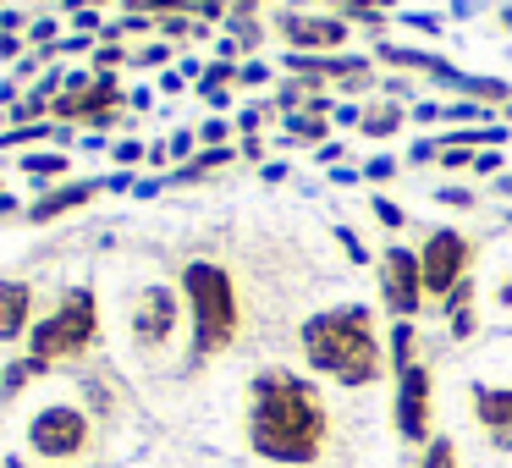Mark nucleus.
I'll use <instances>...</instances> for the list:
<instances>
[{
	"mask_svg": "<svg viewBox=\"0 0 512 468\" xmlns=\"http://www.w3.org/2000/svg\"><path fill=\"white\" fill-rule=\"evenodd\" d=\"M248 441L270 463H314L325 452V402L287 369H270L254 380L248 408Z\"/></svg>",
	"mask_w": 512,
	"mask_h": 468,
	"instance_id": "f257e3e1",
	"label": "nucleus"
},
{
	"mask_svg": "<svg viewBox=\"0 0 512 468\" xmlns=\"http://www.w3.org/2000/svg\"><path fill=\"white\" fill-rule=\"evenodd\" d=\"M303 353H309L314 369H325L342 386H369L380 375V342L369 331V309L314 314L303 325Z\"/></svg>",
	"mask_w": 512,
	"mask_h": 468,
	"instance_id": "f03ea898",
	"label": "nucleus"
},
{
	"mask_svg": "<svg viewBox=\"0 0 512 468\" xmlns=\"http://www.w3.org/2000/svg\"><path fill=\"white\" fill-rule=\"evenodd\" d=\"M188 303H193V325H199V358L221 353L237 336V298H232V276L221 265H188Z\"/></svg>",
	"mask_w": 512,
	"mask_h": 468,
	"instance_id": "7ed1b4c3",
	"label": "nucleus"
},
{
	"mask_svg": "<svg viewBox=\"0 0 512 468\" xmlns=\"http://www.w3.org/2000/svg\"><path fill=\"white\" fill-rule=\"evenodd\" d=\"M89 336H94V292H67V303L34 331V358L50 364V358L83 353Z\"/></svg>",
	"mask_w": 512,
	"mask_h": 468,
	"instance_id": "20e7f679",
	"label": "nucleus"
},
{
	"mask_svg": "<svg viewBox=\"0 0 512 468\" xmlns=\"http://www.w3.org/2000/svg\"><path fill=\"white\" fill-rule=\"evenodd\" d=\"M28 446H34L39 457H78L83 446H89V419H83L78 408H67V402H61V408H45L39 413L34 424H28Z\"/></svg>",
	"mask_w": 512,
	"mask_h": 468,
	"instance_id": "39448f33",
	"label": "nucleus"
},
{
	"mask_svg": "<svg viewBox=\"0 0 512 468\" xmlns=\"http://www.w3.org/2000/svg\"><path fill=\"white\" fill-rule=\"evenodd\" d=\"M397 430L408 441H430V375L419 364L397 375Z\"/></svg>",
	"mask_w": 512,
	"mask_h": 468,
	"instance_id": "423d86ee",
	"label": "nucleus"
},
{
	"mask_svg": "<svg viewBox=\"0 0 512 468\" xmlns=\"http://www.w3.org/2000/svg\"><path fill=\"white\" fill-rule=\"evenodd\" d=\"M419 265H424V287L452 298V281H463V265H468V243L457 232H435L430 248L419 254Z\"/></svg>",
	"mask_w": 512,
	"mask_h": 468,
	"instance_id": "0eeeda50",
	"label": "nucleus"
},
{
	"mask_svg": "<svg viewBox=\"0 0 512 468\" xmlns=\"http://www.w3.org/2000/svg\"><path fill=\"white\" fill-rule=\"evenodd\" d=\"M380 276H386V303L413 320V309H419V287H424V265L413 254H402V248H391L386 265H380Z\"/></svg>",
	"mask_w": 512,
	"mask_h": 468,
	"instance_id": "6e6552de",
	"label": "nucleus"
},
{
	"mask_svg": "<svg viewBox=\"0 0 512 468\" xmlns=\"http://www.w3.org/2000/svg\"><path fill=\"white\" fill-rule=\"evenodd\" d=\"M171 325H177V298H171L166 287H149L144 303H138V314H133L138 347H160L171 336Z\"/></svg>",
	"mask_w": 512,
	"mask_h": 468,
	"instance_id": "1a4fd4ad",
	"label": "nucleus"
},
{
	"mask_svg": "<svg viewBox=\"0 0 512 468\" xmlns=\"http://www.w3.org/2000/svg\"><path fill=\"white\" fill-rule=\"evenodd\" d=\"M474 419H479V430L490 435V446L512 452V391L474 386Z\"/></svg>",
	"mask_w": 512,
	"mask_h": 468,
	"instance_id": "9d476101",
	"label": "nucleus"
},
{
	"mask_svg": "<svg viewBox=\"0 0 512 468\" xmlns=\"http://www.w3.org/2000/svg\"><path fill=\"white\" fill-rule=\"evenodd\" d=\"M28 309H34V292H28L23 281H0V342L23 336Z\"/></svg>",
	"mask_w": 512,
	"mask_h": 468,
	"instance_id": "9b49d317",
	"label": "nucleus"
},
{
	"mask_svg": "<svg viewBox=\"0 0 512 468\" xmlns=\"http://www.w3.org/2000/svg\"><path fill=\"white\" fill-rule=\"evenodd\" d=\"M281 34L292 39V45H320V50H331V45H342V23H314V17H287L281 23Z\"/></svg>",
	"mask_w": 512,
	"mask_h": 468,
	"instance_id": "f8f14e48",
	"label": "nucleus"
},
{
	"mask_svg": "<svg viewBox=\"0 0 512 468\" xmlns=\"http://www.w3.org/2000/svg\"><path fill=\"white\" fill-rule=\"evenodd\" d=\"M83 199H89V188H61V193H50V199L34 204V221H50V215L72 210V204H83Z\"/></svg>",
	"mask_w": 512,
	"mask_h": 468,
	"instance_id": "ddd939ff",
	"label": "nucleus"
},
{
	"mask_svg": "<svg viewBox=\"0 0 512 468\" xmlns=\"http://www.w3.org/2000/svg\"><path fill=\"white\" fill-rule=\"evenodd\" d=\"M419 468H457V441H452V435H430Z\"/></svg>",
	"mask_w": 512,
	"mask_h": 468,
	"instance_id": "4468645a",
	"label": "nucleus"
},
{
	"mask_svg": "<svg viewBox=\"0 0 512 468\" xmlns=\"http://www.w3.org/2000/svg\"><path fill=\"white\" fill-rule=\"evenodd\" d=\"M364 127H375V133H391V127H397V111H369Z\"/></svg>",
	"mask_w": 512,
	"mask_h": 468,
	"instance_id": "2eb2a0df",
	"label": "nucleus"
},
{
	"mask_svg": "<svg viewBox=\"0 0 512 468\" xmlns=\"http://www.w3.org/2000/svg\"><path fill=\"white\" fill-rule=\"evenodd\" d=\"M375 215H380L386 226H402V210H397V204H375Z\"/></svg>",
	"mask_w": 512,
	"mask_h": 468,
	"instance_id": "dca6fc26",
	"label": "nucleus"
},
{
	"mask_svg": "<svg viewBox=\"0 0 512 468\" xmlns=\"http://www.w3.org/2000/svg\"><path fill=\"white\" fill-rule=\"evenodd\" d=\"M507 28H512V12H507Z\"/></svg>",
	"mask_w": 512,
	"mask_h": 468,
	"instance_id": "f3484780",
	"label": "nucleus"
}]
</instances>
